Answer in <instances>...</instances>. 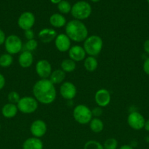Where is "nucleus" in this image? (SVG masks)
Masks as SVG:
<instances>
[{"label":"nucleus","mask_w":149,"mask_h":149,"mask_svg":"<svg viewBox=\"0 0 149 149\" xmlns=\"http://www.w3.org/2000/svg\"><path fill=\"white\" fill-rule=\"evenodd\" d=\"M34 97L41 104L49 105L53 103L56 97L55 85L48 79L38 80L32 88Z\"/></svg>","instance_id":"1"},{"label":"nucleus","mask_w":149,"mask_h":149,"mask_svg":"<svg viewBox=\"0 0 149 149\" xmlns=\"http://www.w3.org/2000/svg\"><path fill=\"white\" fill-rule=\"evenodd\" d=\"M65 34L70 40L75 42H84L89 36V31L86 25L81 20H72L65 26Z\"/></svg>","instance_id":"2"},{"label":"nucleus","mask_w":149,"mask_h":149,"mask_svg":"<svg viewBox=\"0 0 149 149\" xmlns=\"http://www.w3.org/2000/svg\"><path fill=\"white\" fill-rule=\"evenodd\" d=\"M83 49L89 56L96 57L99 55L103 48V40L97 35H91L83 42Z\"/></svg>","instance_id":"3"},{"label":"nucleus","mask_w":149,"mask_h":149,"mask_svg":"<svg viewBox=\"0 0 149 149\" xmlns=\"http://www.w3.org/2000/svg\"><path fill=\"white\" fill-rule=\"evenodd\" d=\"M92 12L91 6L85 1H79L72 7L71 14L75 20H82L87 19Z\"/></svg>","instance_id":"4"},{"label":"nucleus","mask_w":149,"mask_h":149,"mask_svg":"<svg viewBox=\"0 0 149 149\" xmlns=\"http://www.w3.org/2000/svg\"><path fill=\"white\" fill-rule=\"evenodd\" d=\"M73 118L77 123L80 125L89 124L92 119V111L88 106L83 104L77 105L73 109Z\"/></svg>","instance_id":"5"},{"label":"nucleus","mask_w":149,"mask_h":149,"mask_svg":"<svg viewBox=\"0 0 149 149\" xmlns=\"http://www.w3.org/2000/svg\"><path fill=\"white\" fill-rule=\"evenodd\" d=\"M18 109L23 113H32L37 111L38 108V101L34 97L24 96L20 97L17 104Z\"/></svg>","instance_id":"6"},{"label":"nucleus","mask_w":149,"mask_h":149,"mask_svg":"<svg viewBox=\"0 0 149 149\" xmlns=\"http://www.w3.org/2000/svg\"><path fill=\"white\" fill-rule=\"evenodd\" d=\"M4 48L7 53L10 55H16L21 52L23 48V42L18 36L11 34L6 38L4 42Z\"/></svg>","instance_id":"7"},{"label":"nucleus","mask_w":149,"mask_h":149,"mask_svg":"<svg viewBox=\"0 0 149 149\" xmlns=\"http://www.w3.org/2000/svg\"><path fill=\"white\" fill-rule=\"evenodd\" d=\"M145 118L143 115L137 111H133L129 114L127 118V123L129 126L135 130H140L144 128Z\"/></svg>","instance_id":"8"},{"label":"nucleus","mask_w":149,"mask_h":149,"mask_svg":"<svg viewBox=\"0 0 149 149\" xmlns=\"http://www.w3.org/2000/svg\"><path fill=\"white\" fill-rule=\"evenodd\" d=\"M35 23L34 15L31 12H24L22 13L18 20V25L19 28L23 31L32 29Z\"/></svg>","instance_id":"9"},{"label":"nucleus","mask_w":149,"mask_h":149,"mask_svg":"<svg viewBox=\"0 0 149 149\" xmlns=\"http://www.w3.org/2000/svg\"><path fill=\"white\" fill-rule=\"evenodd\" d=\"M36 73L41 79H48L52 73V66L47 60H40L37 61L35 65Z\"/></svg>","instance_id":"10"},{"label":"nucleus","mask_w":149,"mask_h":149,"mask_svg":"<svg viewBox=\"0 0 149 149\" xmlns=\"http://www.w3.org/2000/svg\"><path fill=\"white\" fill-rule=\"evenodd\" d=\"M59 93L61 97L65 100H72L77 95V88L73 83L64 81L60 87Z\"/></svg>","instance_id":"11"},{"label":"nucleus","mask_w":149,"mask_h":149,"mask_svg":"<svg viewBox=\"0 0 149 149\" xmlns=\"http://www.w3.org/2000/svg\"><path fill=\"white\" fill-rule=\"evenodd\" d=\"M30 132L34 138H42L47 132L46 123L41 119L34 120L30 126Z\"/></svg>","instance_id":"12"},{"label":"nucleus","mask_w":149,"mask_h":149,"mask_svg":"<svg viewBox=\"0 0 149 149\" xmlns=\"http://www.w3.org/2000/svg\"><path fill=\"white\" fill-rule=\"evenodd\" d=\"M94 100L99 107H106L111 101L110 93L106 89H100L95 93Z\"/></svg>","instance_id":"13"},{"label":"nucleus","mask_w":149,"mask_h":149,"mask_svg":"<svg viewBox=\"0 0 149 149\" xmlns=\"http://www.w3.org/2000/svg\"><path fill=\"white\" fill-rule=\"evenodd\" d=\"M54 43L56 49L61 52H67L71 47V40L65 33H59L57 35Z\"/></svg>","instance_id":"14"},{"label":"nucleus","mask_w":149,"mask_h":149,"mask_svg":"<svg viewBox=\"0 0 149 149\" xmlns=\"http://www.w3.org/2000/svg\"><path fill=\"white\" fill-rule=\"evenodd\" d=\"M69 57L74 62L84 61L86 58V52L83 47L80 45H74L69 49Z\"/></svg>","instance_id":"15"},{"label":"nucleus","mask_w":149,"mask_h":149,"mask_svg":"<svg viewBox=\"0 0 149 149\" xmlns=\"http://www.w3.org/2000/svg\"><path fill=\"white\" fill-rule=\"evenodd\" d=\"M57 35L58 33L55 29L45 28L39 31V32L38 33V37H39V40L43 43H50L52 41L55 40Z\"/></svg>","instance_id":"16"},{"label":"nucleus","mask_w":149,"mask_h":149,"mask_svg":"<svg viewBox=\"0 0 149 149\" xmlns=\"http://www.w3.org/2000/svg\"><path fill=\"white\" fill-rule=\"evenodd\" d=\"M34 63V56L32 52L25 50L20 54L18 57V63L23 68H29Z\"/></svg>","instance_id":"17"},{"label":"nucleus","mask_w":149,"mask_h":149,"mask_svg":"<svg viewBox=\"0 0 149 149\" xmlns=\"http://www.w3.org/2000/svg\"><path fill=\"white\" fill-rule=\"evenodd\" d=\"M18 111V109L17 105L10 103H6L1 109V114L4 118H7V119L14 118L17 115Z\"/></svg>","instance_id":"18"},{"label":"nucleus","mask_w":149,"mask_h":149,"mask_svg":"<svg viewBox=\"0 0 149 149\" xmlns=\"http://www.w3.org/2000/svg\"><path fill=\"white\" fill-rule=\"evenodd\" d=\"M23 149H43V143L39 138H29L23 142Z\"/></svg>","instance_id":"19"},{"label":"nucleus","mask_w":149,"mask_h":149,"mask_svg":"<svg viewBox=\"0 0 149 149\" xmlns=\"http://www.w3.org/2000/svg\"><path fill=\"white\" fill-rule=\"evenodd\" d=\"M50 24L54 28H62L67 24L66 18L59 13H54L50 17Z\"/></svg>","instance_id":"20"},{"label":"nucleus","mask_w":149,"mask_h":149,"mask_svg":"<svg viewBox=\"0 0 149 149\" xmlns=\"http://www.w3.org/2000/svg\"><path fill=\"white\" fill-rule=\"evenodd\" d=\"M65 77L66 73L60 68V69H56L55 71H52L49 77V79L55 85V84H61V83L64 82Z\"/></svg>","instance_id":"21"},{"label":"nucleus","mask_w":149,"mask_h":149,"mask_svg":"<svg viewBox=\"0 0 149 149\" xmlns=\"http://www.w3.org/2000/svg\"><path fill=\"white\" fill-rule=\"evenodd\" d=\"M83 66L86 71L89 72H93L96 71L98 67V61L95 57L88 56L85 58L83 62Z\"/></svg>","instance_id":"22"},{"label":"nucleus","mask_w":149,"mask_h":149,"mask_svg":"<svg viewBox=\"0 0 149 149\" xmlns=\"http://www.w3.org/2000/svg\"><path fill=\"white\" fill-rule=\"evenodd\" d=\"M89 127L94 133H99L104 130V123L99 118H93L89 122Z\"/></svg>","instance_id":"23"},{"label":"nucleus","mask_w":149,"mask_h":149,"mask_svg":"<svg viewBox=\"0 0 149 149\" xmlns=\"http://www.w3.org/2000/svg\"><path fill=\"white\" fill-rule=\"evenodd\" d=\"M76 68V63L70 58L64 59L61 63V69L65 73H71Z\"/></svg>","instance_id":"24"},{"label":"nucleus","mask_w":149,"mask_h":149,"mask_svg":"<svg viewBox=\"0 0 149 149\" xmlns=\"http://www.w3.org/2000/svg\"><path fill=\"white\" fill-rule=\"evenodd\" d=\"M13 63V55L9 53H4L0 55V66L2 68L10 67Z\"/></svg>","instance_id":"25"},{"label":"nucleus","mask_w":149,"mask_h":149,"mask_svg":"<svg viewBox=\"0 0 149 149\" xmlns=\"http://www.w3.org/2000/svg\"><path fill=\"white\" fill-rule=\"evenodd\" d=\"M58 9L61 14H67L71 12L72 6L70 2L66 0H62L60 3L58 4Z\"/></svg>","instance_id":"26"},{"label":"nucleus","mask_w":149,"mask_h":149,"mask_svg":"<svg viewBox=\"0 0 149 149\" xmlns=\"http://www.w3.org/2000/svg\"><path fill=\"white\" fill-rule=\"evenodd\" d=\"M83 149H104L103 145L96 141H89L85 143Z\"/></svg>","instance_id":"27"},{"label":"nucleus","mask_w":149,"mask_h":149,"mask_svg":"<svg viewBox=\"0 0 149 149\" xmlns=\"http://www.w3.org/2000/svg\"><path fill=\"white\" fill-rule=\"evenodd\" d=\"M104 149H117L118 147V141L113 138L107 139L103 145Z\"/></svg>","instance_id":"28"},{"label":"nucleus","mask_w":149,"mask_h":149,"mask_svg":"<svg viewBox=\"0 0 149 149\" xmlns=\"http://www.w3.org/2000/svg\"><path fill=\"white\" fill-rule=\"evenodd\" d=\"M7 99H8L9 103L17 105L20 100V97L18 93H17L16 91H11L7 95Z\"/></svg>","instance_id":"29"},{"label":"nucleus","mask_w":149,"mask_h":149,"mask_svg":"<svg viewBox=\"0 0 149 149\" xmlns=\"http://www.w3.org/2000/svg\"><path fill=\"white\" fill-rule=\"evenodd\" d=\"M38 47V42L37 41L34 39H31V40H28L25 44V49L26 50L29 51V52H32L34 51L35 49L37 48Z\"/></svg>","instance_id":"30"},{"label":"nucleus","mask_w":149,"mask_h":149,"mask_svg":"<svg viewBox=\"0 0 149 149\" xmlns=\"http://www.w3.org/2000/svg\"><path fill=\"white\" fill-rule=\"evenodd\" d=\"M24 36L25 38L28 40L34 39V32L33 31L32 29H29V30L24 31Z\"/></svg>","instance_id":"31"},{"label":"nucleus","mask_w":149,"mask_h":149,"mask_svg":"<svg viewBox=\"0 0 149 149\" xmlns=\"http://www.w3.org/2000/svg\"><path fill=\"white\" fill-rule=\"evenodd\" d=\"M91 111H92V115L96 118H98L99 116H100L102 113V109H101V107L94 108L93 110H91Z\"/></svg>","instance_id":"32"},{"label":"nucleus","mask_w":149,"mask_h":149,"mask_svg":"<svg viewBox=\"0 0 149 149\" xmlns=\"http://www.w3.org/2000/svg\"><path fill=\"white\" fill-rule=\"evenodd\" d=\"M143 68L144 72L146 74H148V75H149V58H148L145 61L143 65Z\"/></svg>","instance_id":"33"},{"label":"nucleus","mask_w":149,"mask_h":149,"mask_svg":"<svg viewBox=\"0 0 149 149\" xmlns=\"http://www.w3.org/2000/svg\"><path fill=\"white\" fill-rule=\"evenodd\" d=\"M6 35L5 33L0 29V46L2 45H4V42L6 40Z\"/></svg>","instance_id":"34"},{"label":"nucleus","mask_w":149,"mask_h":149,"mask_svg":"<svg viewBox=\"0 0 149 149\" xmlns=\"http://www.w3.org/2000/svg\"><path fill=\"white\" fill-rule=\"evenodd\" d=\"M5 84H6L5 78H4V75L0 73V90H2V89L4 88V86H5Z\"/></svg>","instance_id":"35"},{"label":"nucleus","mask_w":149,"mask_h":149,"mask_svg":"<svg viewBox=\"0 0 149 149\" xmlns=\"http://www.w3.org/2000/svg\"><path fill=\"white\" fill-rule=\"evenodd\" d=\"M143 49L145 52L149 55V39H147L143 44Z\"/></svg>","instance_id":"36"},{"label":"nucleus","mask_w":149,"mask_h":149,"mask_svg":"<svg viewBox=\"0 0 149 149\" xmlns=\"http://www.w3.org/2000/svg\"><path fill=\"white\" fill-rule=\"evenodd\" d=\"M144 129L146 131H148V132H149V119L148 120L145 121V122Z\"/></svg>","instance_id":"37"},{"label":"nucleus","mask_w":149,"mask_h":149,"mask_svg":"<svg viewBox=\"0 0 149 149\" xmlns=\"http://www.w3.org/2000/svg\"><path fill=\"white\" fill-rule=\"evenodd\" d=\"M119 149H133V148L129 145H124L122 146H121Z\"/></svg>","instance_id":"38"},{"label":"nucleus","mask_w":149,"mask_h":149,"mask_svg":"<svg viewBox=\"0 0 149 149\" xmlns=\"http://www.w3.org/2000/svg\"><path fill=\"white\" fill-rule=\"evenodd\" d=\"M51 2L53 3V4H58V3L61 2L62 0H51Z\"/></svg>","instance_id":"39"},{"label":"nucleus","mask_w":149,"mask_h":149,"mask_svg":"<svg viewBox=\"0 0 149 149\" xmlns=\"http://www.w3.org/2000/svg\"><path fill=\"white\" fill-rule=\"evenodd\" d=\"M91 1L92 2H98V1H99L100 0H91Z\"/></svg>","instance_id":"40"},{"label":"nucleus","mask_w":149,"mask_h":149,"mask_svg":"<svg viewBox=\"0 0 149 149\" xmlns=\"http://www.w3.org/2000/svg\"><path fill=\"white\" fill-rule=\"evenodd\" d=\"M147 1H148V4H149V0H147Z\"/></svg>","instance_id":"41"}]
</instances>
